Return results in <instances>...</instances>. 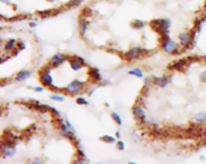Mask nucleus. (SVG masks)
Listing matches in <instances>:
<instances>
[{"label":"nucleus","instance_id":"nucleus-1","mask_svg":"<svg viewBox=\"0 0 206 164\" xmlns=\"http://www.w3.org/2000/svg\"><path fill=\"white\" fill-rule=\"evenodd\" d=\"M55 119L57 123L60 134L63 137L73 142L74 143H78V140L74 133V125L69 118L63 119L61 117H59V118H56Z\"/></svg>","mask_w":206,"mask_h":164},{"label":"nucleus","instance_id":"nucleus-2","mask_svg":"<svg viewBox=\"0 0 206 164\" xmlns=\"http://www.w3.org/2000/svg\"><path fill=\"white\" fill-rule=\"evenodd\" d=\"M149 54V50L140 46H132L124 52L122 58L126 62L131 63L134 61L140 60L146 57Z\"/></svg>","mask_w":206,"mask_h":164},{"label":"nucleus","instance_id":"nucleus-3","mask_svg":"<svg viewBox=\"0 0 206 164\" xmlns=\"http://www.w3.org/2000/svg\"><path fill=\"white\" fill-rule=\"evenodd\" d=\"M86 85L84 81L78 78L74 79L64 88H62L61 93H65L69 96H79L85 92Z\"/></svg>","mask_w":206,"mask_h":164},{"label":"nucleus","instance_id":"nucleus-4","mask_svg":"<svg viewBox=\"0 0 206 164\" xmlns=\"http://www.w3.org/2000/svg\"><path fill=\"white\" fill-rule=\"evenodd\" d=\"M149 26L156 33L160 35L169 33L172 27V20L168 18H154L149 23Z\"/></svg>","mask_w":206,"mask_h":164},{"label":"nucleus","instance_id":"nucleus-5","mask_svg":"<svg viewBox=\"0 0 206 164\" xmlns=\"http://www.w3.org/2000/svg\"><path fill=\"white\" fill-rule=\"evenodd\" d=\"M160 49L164 53L170 55H180L181 52H183L179 44V42L172 39V38L161 41Z\"/></svg>","mask_w":206,"mask_h":164},{"label":"nucleus","instance_id":"nucleus-6","mask_svg":"<svg viewBox=\"0 0 206 164\" xmlns=\"http://www.w3.org/2000/svg\"><path fill=\"white\" fill-rule=\"evenodd\" d=\"M131 113H132L133 118L139 125L144 126L147 124V114L146 113L143 105L141 104H139L137 102H135L131 108Z\"/></svg>","mask_w":206,"mask_h":164},{"label":"nucleus","instance_id":"nucleus-7","mask_svg":"<svg viewBox=\"0 0 206 164\" xmlns=\"http://www.w3.org/2000/svg\"><path fill=\"white\" fill-rule=\"evenodd\" d=\"M16 153L15 141L12 137L5 139L0 143V155L4 157H13Z\"/></svg>","mask_w":206,"mask_h":164},{"label":"nucleus","instance_id":"nucleus-8","mask_svg":"<svg viewBox=\"0 0 206 164\" xmlns=\"http://www.w3.org/2000/svg\"><path fill=\"white\" fill-rule=\"evenodd\" d=\"M52 68L49 66L41 68L39 70V81L44 88L50 89L54 85V78L52 74Z\"/></svg>","mask_w":206,"mask_h":164},{"label":"nucleus","instance_id":"nucleus-9","mask_svg":"<svg viewBox=\"0 0 206 164\" xmlns=\"http://www.w3.org/2000/svg\"><path fill=\"white\" fill-rule=\"evenodd\" d=\"M68 62H69V67L71 68V69L74 72H79L88 65L85 58L77 55H68Z\"/></svg>","mask_w":206,"mask_h":164},{"label":"nucleus","instance_id":"nucleus-10","mask_svg":"<svg viewBox=\"0 0 206 164\" xmlns=\"http://www.w3.org/2000/svg\"><path fill=\"white\" fill-rule=\"evenodd\" d=\"M179 44L183 52H186L194 47V43L190 32L184 31L179 34L178 35Z\"/></svg>","mask_w":206,"mask_h":164},{"label":"nucleus","instance_id":"nucleus-11","mask_svg":"<svg viewBox=\"0 0 206 164\" xmlns=\"http://www.w3.org/2000/svg\"><path fill=\"white\" fill-rule=\"evenodd\" d=\"M68 55H69L60 52H56L51 56L48 60V66L52 69H58L61 65H64L66 61H68Z\"/></svg>","mask_w":206,"mask_h":164},{"label":"nucleus","instance_id":"nucleus-12","mask_svg":"<svg viewBox=\"0 0 206 164\" xmlns=\"http://www.w3.org/2000/svg\"><path fill=\"white\" fill-rule=\"evenodd\" d=\"M190 60L188 57L181 58L179 60L173 61L167 66V69L171 71H179V72H184L187 69V67L190 65Z\"/></svg>","mask_w":206,"mask_h":164},{"label":"nucleus","instance_id":"nucleus-13","mask_svg":"<svg viewBox=\"0 0 206 164\" xmlns=\"http://www.w3.org/2000/svg\"><path fill=\"white\" fill-rule=\"evenodd\" d=\"M89 28V21L87 17L81 15L79 17L77 22L78 33L81 37H85Z\"/></svg>","mask_w":206,"mask_h":164},{"label":"nucleus","instance_id":"nucleus-14","mask_svg":"<svg viewBox=\"0 0 206 164\" xmlns=\"http://www.w3.org/2000/svg\"><path fill=\"white\" fill-rule=\"evenodd\" d=\"M154 85L160 89H164L169 85L172 76L169 75L163 76H154Z\"/></svg>","mask_w":206,"mask_h":164},{"label":"nucleus","instance_id":"nucleus-15","mask_svg":"<svg viewBox=\"0 0 206 164\" xmlns=\"http://www.w3.org/2000/svg\"><path fill=\"white\" fill-rule=\"evenodd\" d=\"M32 76V72L29 69H21L14 76V81L18 83L24 82Z\"/></svg>","mask_w":206,"mask_h":164},{"label":"nucleus","instance_id":"nucleus-16","mask_svg":"<svg viewBox=\"0 0 206 164\" xmlns=\"http://www.w3.org/2000/svg\"><path fill=\"white\" fill-rule=\"evenodd\" d=\"M88 75H89V79L91 80L94 83L98 84L102 81V76H101V72L98 69L94 67L89 68L88 70Z\"/></svg>","mask_w":206,"mask_h":164},{"label":"nucleus","instance_id":"nucleus-17","mask_svg":"<svg viewBox=\"0 0 206 164\" xmlns=\"http://www.w3.org/2000/svg\"><path fill=\"white\" fill-rule=\"evenodd\" d=\"M60 12V11L58 9H49V10H44V11H38L37 15L42 18H47L49 17L57 15Z\"/></svg>","mask_w":206,"mask_h":164},{"label":"nucleus","instance_id":"nucleus-18","mask_svg":"<svg viewBox=\"0 0 206 164\" xmlns=\"http://www.w3.org/2000/svg\"><path fill=\"white\" fill-rule=\"evenodd\" d=\"M193 121L197 125H203L206 123V111H201L193 115Z\"/></svg>","mask_w":206,"mask_h":164},{"label":"nucleus","instance_id":"nucleus-19","mask_svg":"<svg viewBox=\"0 0 206 164\" xmlns=\"http://www.w3.org/2000/svg\"><path fill=\"white\" fill-rule=\"evenodd\" d=\"M17 39L14 38H11V39H7V41L5 42L4 45H3V50L5 52H10L12 50H14L16 48V44H17Z\"/></svg>","mask_w":206,"mask_h":164},{"label":"nucleus","instance_id":"nucleus-20","mask_svg":"<svg viewBox=\"0 0 206 164\" xmlns=\"http://www.w3.org/2000/svg\"><path fill=\"white\" fill-rule=\"evenodd\" d=\"M130 25H131V28L134 29V30L140 31L142 30L147 26V23L144 20H142V19H139V18H136V19H134L133 21H131Z\"/></svg>","mask_w":206,"mask_h":164},{"label":"nucleus","instance_id":"nucleus-21","mask_svg":"<svg viewBox=\"0 0 206 164\" xmlns=\"http://www.w3.org/2000/svg\"><path fill=\"white\" fill-rule=\"evenodd\" d=\"M127 73L129 75H131V76H134L135 77H137V78L139 79H142L144 77V72H143V70L141 69V68L136 67L132 69L129 70Z\"/></svg>","mask_w":206,"mask_h":164},{"label":"nucleus","instance_id":"nucleus-22","mask_svg":"<svg viewBox=\"0 0 206 164\" xmlns=\"http://www.w3.org/2000/svg\"><path fill=\"white\" fill-rule=\"evenodd\" d=\"M100 140L108 144H114L117 142V139L115 138V136H113L111 134H104L100 137Z\"/></svg>","mask_w":206,"mask_h":164},{"label":"nucleus","instance_id":"nucleus-23","mask_svg":"<svg viewBox=\"0 0 206 164\" xmlns=\"http://www.w3.org/2000/svg\"><path fill=\"white\" fill-rule=\"evenodd\" d=\"M110 118L113 120V122L116 124V125L121 126L122 125V119L121 118V115L118 113L115 112V111H112L110 113Z\"/></svg>","mask_w":206,"mask_h":164},{"label":"nucleus","instance_id":"nucleus-24","mask_svg":"<svg viewBox=\"0 0 206 164\" xmlns=\"http://www.w3.org/2000/svg\"><path fill=\"white\" fill-rule=\"evenodd\" d=\"M50 99L56 102H63L65 100V97L60 92H53V94H51Z\"/></svg>","mask_w":206,"mask_h":164},{"label":"nucleus","instance_id":"nucleus-25","mask_svg":"<svg viewBox=\"0 0 206 164\" xmlns=\"http://www.w3.org/2000/svg\"><path fill=\"white\" fill-rule=\"evenodd\" d=\"M83 0H69L65 4V7L68 9H72L79 7L82 3Z\"/></svg>","mask_w":206,"mask_h":164},{"label":"nucleus","instance_id":"nucleus-26","mask_svg":"<svg viewBox=\"0 0 206 164\" xmlns=\"http://www.w3.org/2000/svg\"><path fill=\"white\" fill-rule=\"evenodd\" d=\"M154 85V78L151 76H146L143 77V87L150 89Z\"/></svg>","mask_w":206,"mask_h":164},{"label":"nucleus","instance_id":"nucleus-27","mask_svg":"<svg viewBox=\"0 0 206 164\" xmlns=\"http://www.w3.org/2000/svg\"><path fill=\"white\" fill-rule=\"evenodd\" d=\"M75 102L79 105H88L89 104V102L86 99V97H83V96H77L75 99Z\"/></svg>","mask_w":206,"mask_h":164},{"label":"nucleus","instance_id":"nucleus-28","mask_svg":"<svg viewBox=\"0 0 206 164\" xmlns=\"http://www.w3.org/2000/svg\"><path fill=\"white\" fill-rule=\"evenodd\" d=\"M147 124L149 126H151L153 128H158L160 126V122L157 120V118H154V117H151V118H147Z\"/></svg>","mask_w":206,"mask_h":164},{"label":"nucleus","instance_id":"nucleus-29","mask_svg":"<svg viewBox=\"0 0 206 164\" xmlns=\"http://www.w3.org/2000/svg\"><path fill=\"white\" fill-rule=\"evenodd\" d=\"M116 144V148H117L118 150H125V148H126V144L121 139H118L117 140V142H115Z\"/></svg>","mask_w":206,"mask_h":164},{"label":"nucleus","instance_id":"nucleus-30","mask_svg":"<svg viewBox=\"0 0 206 164\" xmlns=\"http://www.w3.org/2000/svg\"><path fill=\"white\" fill-rule=\"evenodd\" d=\"M16 48H17L19 51L24 50V49H26L25 42L23 41V40H18V41H17V44H16Z\"/></svg>","mask_w":206,"mask_h":164},{"label":"nucleus","instance_id":"nucleus-31","mask_svg":"<svg viewBox=\"0 0 206 164\" xmlns=\"http://www.w3.org/2000/svg\"><path fill=\"white\" fill-rule=\"evenodd\" d=\"M199 80L202 84L206 85V70H204V71H203L202 72H201V74H200L199 76Z\"/></svg>","mask_w":206,"mask_h":164},{"label":"nucleus","instance_id":"nucleus-32","mask_svg":"<svg viewBox=\"0 0 206 164\" xmlns=\"http://www.w3.org/2000/svg\"><path fill=\"white\" fill-rule=\"evenodd\" d=\"M31 164H44V161L41 158L36 157L31 162Z\"/></svg>","mask_w":206,"mask_h":164},{"label":"nucleus","instance_id":"nucleus-33","mask_svg":"<svg viewBox=\"0 0 206 164\" xmlns=\"http://www.w3.org/2000/svg\"><path fill=\"white\" fill-rule=\"evenodd\" d=\"M32 89L35 91L36 92H44V87L43 85H36L32 88Z\"/></svg>","mask_w":206,"mask_h":164},{"label":"nucleus","instance_id":"nucleus-34","mask_svg":"<svg viewBox=\"0 0 206 164\" xmlns=\"http://www.w3.org/2000/svg\"><path fill=\"white\" fill-rule=\"evenodd\" d=\"M75 164H89L88 162L85 159H83V158H78L76 160Z\"/></svg>","mask_w":206,"mask_h":164},{"label":"nucleus","instance_id":"nucleus-35","mask_svg":"<svg viewBox=\"0 0 206 164\" xmlns=\"http://www.w3.org/2000/svg\"><path fill=\"white\" fill-rule=\"evenodd\" d=\"M77 155L78 158H83V159H85V152H84V151H83V150H81V149H77Z\"/></svg>","mask_w":206,"mask_h":164},{"label":"nucleus","instance_id":"nucleus-36","mask_svg":"<svg viewBox=\"0 0 206 164\" xmlns=\"http://www.w3.org/2000/svg\"><path fill=\"white\" fill-rule=\"evenodd\" d=\"M28 26H29L31 28H37V26H38V23H37L36 21H30L29 23H28Z\"/></svg>","mask_w":206,"mask_h":164},{"label":"nucleus","instance_id":"nucleus-37","mask_svg":"<svg viewBox=\"0 0 206 164\" xmlns=\"http://www.w3.org/2000/svg\"><path fill=\"white\" fill-rule=\"evenodd\" d=\"M20 52V51L17 48H15V49H14V50H12V52H11V55H13V56H16V55H18L19 53Z\"/></svg>","mask_w":206,"mask_h":164},{"label":"nucleus","instance_id":"nucleus-38","mask_svg":"<svg viewBox=\"0 0 206 164\" xmlns=\"http://www.w3.org/2000/svg\"><path fill=\"white\" fill-rule=\"evenodd\" d=\"M0 2H1V3H2V4L7 5V6L12 5V0H0Z\"/></svg>","mask_w":206,"mask_h":164},{"label":"nucleus","instance_id":"nucleus-39","mask_svg":"<svg viewBox=\"0 0 206 164\" xmlns=\"http://www.w3.org/2000/svg\"><path fill=\"white\" fill-rule=\"evenodd\" d=\"M115 138H116V139H118H118H121V138H122V132L120 131V130H117V131L115 132Z\"/></svg>","mask_w":206,"mask_h":164},{"label":"nucleus","instance_id":"nucleus-40","mask_svg":"<svg viewBox=\"0 0 206 164\" xmlns=\"http://www.w3.org/2000/svg\"><path fill=\"white\" fill-rule=\"evenodd\" d=\"M94 91H95V89H91V90H90V91L87 92L88 96H89V97H91L92 95H93L94 93Z\"/></svg>","mask_w":206,"mask_h":164},{"label":"nucleus","instance_id":"nucleus-41","mask_svg":"<svg viewBox=\"0 0 206 164\" xmlns=\"http://www.w3.org/2000/svg\"><path fill=\"white\" fill-rule=\"evenodd\" d=\"M204 12L206 13V0H204Z\"/></svg>","mask_w":206,"mask_h":164},{"label":"nucleus","instance_id":"nucleus-42","mask_svg":"<svg viewBox=\"0 0 206 164\" xmlns=\"http://www.w3.org/2000/svg\"><path fill=\"white\" fill-rule=\"evenodd\" d=\"M46 2H51V3H52V2H56V0H45Z\"/></svg>","mask_w":206,"mask_h":164},{"label":"nucleus","instance_id":"nucleus-43","mask_svg":"<svg viewBox=\"0 0 206 164\" xmlns=\"http://www.w3.org/2000/svg\"><path fill=\"white\" fill-rule=\"evenodd\" d=\"M105 106L107 107V108H110V104H109V103H106V102H105Z\"/></svg>","mask_w":206,"mask_h":164},{"label":"nucleus","instance_id":"nucleus-44","mask_svg":"<svg viewBox=\"0 0 206 164\" xmlns=\"http://www.w3.org/2000/svg\"><path fill=\"white\" fill-rule=\"evenodd\" d=\"M203 144H204V145H206V137L204 138V141H203Z\"/></svg>","mask_w":206,"mask_h":164},{"label":"nucleus","instance_id":"nucleus-45","mask_svg":"<svg viewBox=\"0 0 206 164\" xmlns=\"http://www.w3.org/2000/svg\"><path fill=\"white\" fill-rule=\"evenodd\" d=\"M129 164H139V163H137V162H129Z\"/></svg>","mask_w":206,"mask_h":164},{"label":"nucleus","instance_id":"nucleus-46","mask_svg":"<svg viewBox=\"0 0 206 164\" xmlns=\"http://www.w3.org/2000/svg\"><path fill=\"white\" fill-rule=\"evenodd\" d=\"M0 17H1V15H0Z\"/></svg>","mask_w":206,"mask_h":164}]
</instances>
